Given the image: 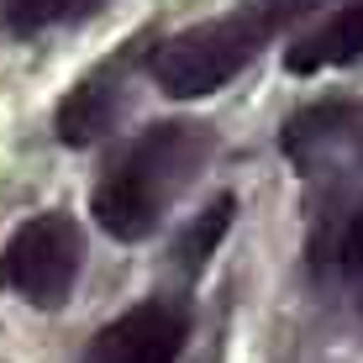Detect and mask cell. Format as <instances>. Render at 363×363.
Masks as SVG:
<instances>
[{"label": "cell", "mask_w": 363, "mask_h": 363, "mask_svg": "<svg viewBox=\"0 0 363 363\" xmlns=\"http://www.w3.org/2000/svg\"><path fill=\"white\" fill-rule=\"evenodd\" d=\"M211 153H216V132L206 121H158V127L137 132L100 169L90 190L95 221L121 242L153 237V227L169 216V206L211 164Z\"/></svg>", "instance_id": "6da1fadb"}, {"label": "cell", "mask_w": 363, "mask_h": 363, "mask_svg": "<svg viewBox=\"0 0 363 363\" xmlns=\"http://www.w3.org/2000/svg\"><path fill=\"white\" fill-rule=\"evenodd\" d=\"M321 6V0H269L258 11H232V16H216V21H200V27L169 37L164 48L153 53V84L174 100H200L211 90L242 74L264 53V43L274 37V27H284L290 16Z\"/></svg>", "instance_id": "7a4b0ae2"}, {"label": "cell", "mask_w": 363, "mask_h": 363, "mask_svg": "<svg viewBox=\"0 0 363 363\" xmlns=\"http://www.w3.org/2000/svg\"><path fill=\"white\" fill-rule=\"evenodd\" d=\"M79 264H84V232L69 216H32L0 253V284L16 290L27 306L53 311L74 295Z\"/></svg>", "instance_id": "3957f363"}, {"label": "cell", "mask_w": 363, "mask_h": 363, "mask_svg": "<svg viewBox=\"0 0 363 363\" xmlns=\"http://www.w3.org/2000/svg\"><path fill=\"white\" fill-rule=\"evenodd\" d=\"M143 43H147V32L132 37L127 48H116L106 64H95L64 95V106H58V116H53L58 143L84 147V143H95V137L121 127V116H127V106H132V69L143 64Z\"/></svg>", "instance_id": "277c9868"}, {"label": "cell", "mask_w": 363, "mask_h": 363, "mask_svg": "<svg viewBox=\"0 0 363 363\" xmlns=\"http://www.w3.org/2000/svg\"><path fill=\"white\" fill-rule=\"evenodd\" d=\"M184 332H190V321H184L179 306H169V300H143L127 316H116L111 327L95 332L84 363H179Z\"/></svg>", "instance_id": "5b68a950"}, {"label": "cell", "mask_w": 363, "mask_h": 363, "mask_svg": "<svg viewBox=\"0 0 363 363\" xmlns=\"http://www.w3.org/2000/svg\"><path fill=\"white\" fill-rule=\"evenodd\" d=\"M358 132H363V106L347 100V95H332V100L306 106L290 127H284V153H290V164H300V169H321L337 147H347Z\"/></svg>", "instance_id": "8992f818"}, {"label": "cell", "mask_w": 363, "mask_h": 363, "mask_svg": "<svg viewBox=\"0 0 363 363\" xmlns=\"http://www.w3.org/2000/svg\"><path fill=\"white\" fill-rule=\"evenodd\" d=\"M363 58V0L337 6L327 21H316L306 37H295V48L284 53L290 74H321V69H342Z\"/></svg>", "instance_id": "52a82bcc"}, {"label": "cell", "mask_w": 363, "mask_h": 363, "mask_svg": "<svg viewBox=\"0 0 363 363\" xmlns=\"http://www.w3.org/2000/svg\"><path fill=\"white\" fill-rule=\"evenodd\" d=\"M100 6H106V0H0V27L32 37V32L64 27V21H84V16H95Z\"/></svg>", "instance_id": "ba28073f"}, {"label": "cell", "mask_w": 363, "mask_h": 363, "mask_svg": "<svg viewBox=\"0 0 363 363\" xmlns=\"http://www.w3.org/2000/svg\"><path fill=\"white\" fill-rule=\"evenodd\" d=\"M232 211H237L232 195H216V200H211V206L195 216V227H184V237L174 242V269H179V274H200V269H206V258L216 253V242H221L227 227H232Z\"/></svg>", "instance_id": "9c48e42d"}, {"label": "cell", "mask_w": 363, "mask_h": 363, "mask_svg": "<svg viewBox=\"0 0 363 363\" xmlns=\"http://www.w3.org/2000/svg\"><path fill=\"white\" fill-rule=\"evenodd\" d=\"M195 363H221V347H216V342H211V347H206V353H200Z\"/></svg>", "instance_id": "30bf717a"}, {"label": "cell", "mask_w": 363, "mask_h": 363, "mask_svg": "<svg viewBox=\"0 0 363 363\" xmlns=\"http://www.w3.org/2000/svg\"><path fill=\"white\" fill-rule=\"evenodd\" d=\"M353 274H358V295H363V253H358V264H353Z\"/></svg>", "instance_id": "8fae6325"}]
</instances>
